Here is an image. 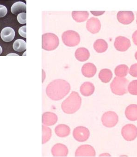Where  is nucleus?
<instances>
[{
	"label": "nucleus",
	"mask_w": 137,
	"mask_h": 157,
	"mask_svg": "<svg viewBox=\"0 0 137 157\" xmlns=\"http://www.w3.org/2000/svg\"><path fill=\"white\" fill-rule=\"evenodd\" d=\"M70 90V84L63 79H56L49 84L47 88V95L52 100L59 101L68 95Z\"/></svg>",
	"instance_id": "f257e3e1"
},
{
	"label": "nucleus",
	"mask_w": 137,
	"mask_h": 157,
	"mask_svg": "<svg viewBox=\"0 0 137 157\" xmlns=\"http://www.w3.org/2000/svg\"><path fill=\"white\" fill-rule=\"evenodd\" d=\"M82 99L78 93L71 92L69 97L62 103L61 108L64 113L72 114L78 111L81 106Z\"/></svg>",
	"instance_id": "f03ea898"
},
{
	"label": "nucleus",
	"mask_w": 137,
	"mask_h": 157,
	"mask_svg": "<svg viewBox=\"0 0 137 157\" xmlns=\"http://www.w3.org/2000/svg\"><path fill=\"white\" fill-rule=\"evenodd\" d=\"M128 84V80L126 78L116 77L110 84L112 92L118 96L125 95L127 93Z\"/></svg>",
	"instance_id": "7ed1b4c3"
},
{
	"label": "nucleus",
	"mask_w": 137,
	"mask_h": 157,
	"mask_svg": "<svg viewBox=\"0 0 137 157\" xmlns=\"http://www.w3.org/2000/svg\"><path fill=\"white\" fill-rule=\"evenodd\" d=\"M59 44V40L54 33H47L42 36V48L47 51L56 49Z\"/></svg>",
	"instance_id": "20e7f679"
},
{
	"label": "nucleus",
	"mask_w": 137,
	"mask_h": 157,
	"mask_svg": "<svg viewBox=\"0 0 137 157\" xmlns=\"http://www.w3.org/2000/svg\"><path fill=\"white\" fill-rule=\"evenodd\" d=\"M62 39L65 46L69 47H76L80 42L79 34L73 30L66 31L63 32L62 36Z\"/></svg>",
	"instance_id": "39448f33"
},
{
	"label": "nucleus",
	"mask_w": 137,
	"mask_h": 157,
	"mask_svg": "<svg viewBox=\"0 0 137 157\" xmlns=\"http://www.w3.org/2000/svg\"><path fill=\"white\" fill-rule=\"evenodd\" d=\"M119 121L117 114L115 112L109 111L105 112L101 117V121L105 127L112 128L115 127Z\"/></svg>",
	"instance_id": "423d86ee"
},
{
	"label": "nucleus",
	"mask_w": 137,
	"mask_h": 157,
	"mask_svg": "<svg viewBox=\"0 0 137 157\" xmlns=\"http://www.w3.org/2000/svg\"><path fill=\"white\" fill-rule=\"evenodd\" d=\"M121 135L127 141H133L137 137V128L133 124H127L121 129Z\"/></svg>",
	"instance_id": "0eeeda50"
},
{
	"label": "nucleus",
	"mask_w": 137,
	"mask_h": 157,
	"mask_svg": "<svg viewBox=\"0 0 137 157\" xmlns=\"http://www.w3.org/2000/svg\"><path fill=\"white\" fill-rule=\"evenodd\" d=\"M73 136L77 141L81 142H84L89 137V131L85 127L79 126L74 129Z\"/></svg>",
	"instance_id": "6e6552de"
},
{
	"label": "nucleus",
	"mask_w": 137,
	"mask_h": 157,
	"mask_svg": "<svg viewBox=\"0 0 137 157\" xmlns=\"http://www.w3.org/2000/svg\"><path fill=\"white\" fill-rule=\"evenodd\" d=\"M114 46L116 49L119 51H126L131 47L130 40L124 36H118L115 40Z\"/></svg>",
	"instance_id": "1a4fd4ad"
},
{
	"label": "nucleus",
	"mask_w": 137,
	"mask_h": 157,
	"mask_svg": "<svg viewBox=\"0 0 137 157\" xmlns=\"http://www.w3.org/2000/svg\"><path fill=\"white\" fill-rule=\"evenodd\" d=\"M76 157H95L96 151L93 147L89 145H82L79 147L75 153Z\"/></svg>",
	"instance_id": "9d476101"
},
{
	"label": "nucleus",
	"mask_w": 137,
	"mask_h": 157,
	"mask_svg": "<svg viewBox=\"0 0 137 157\" xmlns=\"http://www.w3.org/2000/svg\"><path fill=\"white\" fill-rule=\"evenodd\" d=\"M117 18L121 24L128 25L134 21V13L131 11H120L118 13Z\"/></svg>",
	"instance_id": "9b49d317"
},
{
	"label": "nucleus",
	"mask_w": 137,
	"mask_h": 157,
	"mask_svg": "<svg viewBox=\"0 0 137 157\" xmlns=\"http://www.w3.org/2000/svg\"><path fill=\"white\" fill-rule=\"evenodd\" d=\"M86 29L93 34L98 33L101 29V23L98 18L91 17L86 23Z\"/></svg>",
	"instance_id": "f8f14e48"
},
{
	"label": "nucleus",
	"mask_w": 137,
	"mask_h": 157,
	"mask_svg": "<svg viewBox=\"0 0 137 157\" xmlns=\"http://www.w3.org/2000/svg\"><path fill=\"white\" fill-rule=\"evenodd\" d=\"M68 152L66 146L60 143L54 145L51 149V153L54 157H66Z\"/></svg>",
	"instance_id": "ddd939ff"
},
{
	"label": "nucleus",
	"mask_w": 137,
	"mask_h": 157,
	"mask_svg": "<svg viewBox=\"0 0 137 157\" xmlns=\"http://www.w3.org/2000/svg\"><path fill=\"white\" fill-rule=\"evenodd\" d=\"M97 71V67L95 64L91 63H85L82 68V75L86 78H92L96 75Z\"/></svg>",
	"instance_id": "4468645a"
},
{
	"label": "nucleus",
	"mask_w": 137,
	"mask_h": 157,
	"mask_svg": "<svg viewBox=\"0 0 137 157\" xmlns=\"http://www.w3.org/2000/svg\"><path fill=\"white\" fill-rule=\"evenodd\" d=\"M57 115L51 112H45L42 115V123L46 126H53L58 121Z\"/></svg>",
	"instance_id": "2eb2a0df"
},
{
	"label": "nucleus",
	"mask_w": 137,
	"mask_h": 157,
	"mask_svg": "<svg viewBox=\"0 0 137 157\" xmlns=\"http://www.w3.org/2000/svg\"><path fill=\"white\" fill-rule=\"evenodd\" d=\"M95 90V86L93 83L89 82H86L81 86L80 91L83 96L89 97L94 93Z\"/></svg>",
	"instance_id": "dca6fc26"
},
{
	"label": "nucleus",
	"mask_w": 137,
	"mask_h": 157,
	"mask_svg": "<svg viewBox=\"0 0 137 157\" xmlns=\"http://www.w3.org/2000/svg\"><path fill=\"white\" fill-rule=\"evenodd\" d=\"M125 116L131 121H137V105L131 104L125 110Z\"/></svg>",
	"instance_id": "f3484780"
},
{
	"label": "nucleus",
	"mask_w": 137,
	"mask_h": 157,
	"mask_svg": "<svg viewBox=\"0 0 137 157\" xmlns=\"http://www.w3.org/2000/svg\"><path fill=\"white\" fill-rule=\"evenodd\" d=\"M15 34V31L12 28L6 27L2 31L1 37L4 42H9L14 39Z\"/></svg>",
	"instance_id": "a211bd4d"
},
{
	"label": "nucleus",
	"mask_w": 137,
	"mask_h": 157,
	"mask_svg": "<svg viewBox=\"0 0 137 157\" xmlns=\"http://www.w3.org/2000/svg\"><path fill=\"white\" fill-rule=\"evenodd\" d=\"M75 57L80 62L87 61L90 57V53L87 49L84 48H78L75 52Z\"/></svg>",
	"instance_id": "6ab92c4d"
},
{
	"label": "nucleus",
	"mask_w": 137,
	"mask_h": 157,
	"mask_svg": "<svg viewBox=\"0 0 137 157\" xmlns=\"http://www.w3.org/2000/svg\"><path fill=\"white\" fill-rule=\"evenodd\" d=\"M55 133L59 137H65L68 136L70 133V128L69 126L64 124L58 125L55 129Z\"/></svg>",
	"instance_id": "aec40b11"
},
{
	"label": "nucleus",
	"mask_w": 137,
	"mask_h": 157,
	"mask_svg": "<svg viewBox=\"0 0 137 157\" xmlns=\"http://www.w3.org/2000/svg\"><path fill=\"white\" fill-rule=\"evenodd\" d=\"M73 19L77 22H82L88 19L89 13L87 11H74L72 13Z\"/></svg>",
	"instance_id": "412c9836"
},
{
	"label": "nucleus",
	"mask_w": 137,
	"mask_h": 157,
	"mask_svg": "<svg viewBox=\"0 0 137 157\" xmlns=\"http://www.w3.org/2000/svg\"><path fill=\"white\" fill-rule=\"evenodd\" d=\"M27 6L24 2H18L14 3L11 8V11L13 14L17 15L22 13L26 12Z\"/></svg>",
	"instance_id": "4be33fe9"
},
{
	"label": "nucleus",
	"mask_w": 137,
	"mask_h": 157,
	"mask_svg": "<svg viewBox=\"0 0 137 157\" xmlns=\"http://www.w3.org/2000/svg\"><path fill=\"white\" fill-rule=\"evenodd\" d=\"M94 48L98 53H103L108 49V43L103 39H98L94 43Z\"/></svg>",
	"instance_id": "5701e85b"
},
{
	"label": "nucleus",
	"mask_w": 137,
	"mask_h": 157,
	"mask_svg": "<svg viewBox=\"0 0 137 157\" xmlns=\"http://www.w3.org/2000/svg\"><path fill=\"white\" fill-rule=\"evenodd\" d=\"M112 73L110 70L103 69L99 73V78L102 82L108 83L112 78Z\"/></svg>",
	"instance_id": "b1692460"
},
{
	"label": "nucleus",
	"mask_w": 137,
	"mask_h": 157,
	"mask_svg": "<svg viewBox=\"0 0 137 157\" xmlns=\"http://www.w3.org/2000/svg\"><path fill=\"white\" fill-rule=\"evenodd\" d=\"M129 72V68L126 64H120L118 65L115 70L116 76L120 78H124L127 75Z\"/></svg>",
	"instance_id": "393cba45"
},
{
	"label": "nucleus",
	"mask_w": 137,
	"mask_h": 157,
	"mask_svg": "<svg viewBox=\"0 0 137 157\" xmlns=\"http://www.w3.org/2000/svg\"><path fill=\"white\" fill-rule=\"evenodd\" d=\"M13 48L15 51L17 52H22L26 50L27 49V44L24 40L18 39L13 43Z\"/></svg>",
	"instance_id": "a878e982"
},
{
	"label": "nucleus",
	"mask_w": 137,
	"mask_h": 157,
	"mask_svg": "<svg viewBox=\"0 0 137 157\" xmlns=\"http://www.w3.org/2000/svg\"><path fill=\"white\" fill-rule=\"evenodd\" d=\"M51 136V130L48 127L42 126V144L47 143Z\"/></svg>",
	"instance_id": "bb28decb"
},
{
	"label": "nucleus",
	"mask_w": 137,
	"mask_h": 157,
	"mask_svg": "<svg viewBox=\"0 0 137 157\" xmlns=\"http://www.w3.org/2000/svg\"><path fill=\"white\" fill-rule=\"evenodd\" d=\"M127 90L131 95L137 96V80L132 81L129 83Z\"/></svg>",
	"instance_id": "cd10ccee"
},
{
	"label": "nucleus",
	"mask_w": 137,
	"mask_h": 157,
	"mask_svg": "<svg viewBox=\"0 0 137 157\" xmlns=\"http://www.w3.org/2000/svg\"><path fill=\"white\" fill-rule=\"evenodd\" d=\"M17 20L20 24H26V22H27V13H22L18 14L17 16Z\"/></svg>",
	"instance_id": "c85d7f7f"
},
{
	"label": "nucleus",
	"mask_w": 137,
	"mask_h": 157,
	"mask_svg": "<svg viewBox=\"0 0 137 157\" xmlns=\"http://www.w3.org/2000/svg\"><path fill=\"white\" fill-rule=\"evenodd\" d=\"M129 74L132 77L137 78V63H134L131 66L130 68Z\"/></svg>",
	"instance_id": "c756f323"
},
{
	"label": "nucleus",
	"mask_w": 137,
	"mask_h": 157,
	"mask_svg": "<svg viewBox=\"0 0 137 157\" xmlns=\"http://www.w3.org/2000/svg\"><path fill=\"white\" fill-rule=\"evenodd\" d=\"M8 13V10L5 6L0 5V18L6 16Z\"/></svg>",
	"instance_id": "7c9ffc66"
},
{
	"label": "nucleus",
	"mask_w": 137,
	"mask_h": 157,
	"mask_svg": "<svg viewBox=\"0 0 137 157\" xmlns=\"http://www.w3.org/2000/svg\"><path fill=\"white\" fill-rule=\"evenodd\" d=\"M26 29H27V26H23L19 29V34L23 38H27Z\"/></svg>",
	"instance_id": "2f4dec72"
},
{
	"label": "nucleus",
	"mask_w": 137,
	"mask_h": 157,
	"mask_svg": "<svg viewBox=\"0 0 137 157\" xmlns=\"http://www.w3.org/2000/svg\"><path fill=\"white\" fill-rule=\"evenodd\" d=\"M132 39L134 44L137 46V30L133 33Z\"/></svg>",
	"instance_id": "473e14b6"
},
{
	"label": "nucleus",
	"mask_w": 137,
	"mask_h": 157,
	"mask_svg": "<svg viewBox=\"0 0 137 157\" xmlns=\"http://www.w3.org/2000/svg\"><path fill=\"white\" fill-rule=\"evenodd\" d=\"M90 12L93 15L97 16L102 15V14H103V13H105L104 11H91Z\"/></svg>",
	"instance_id": "72a5a7b5"
},
{
	"label": "nucleus",
	"mask_w": 137,
	"mask_h": 157,
	"mask_svg": "<svg viewBox=\"0 0 137 157\" xmlns=\"http://www.w3.org/2000/svg\"><path fill=\"white\" fill-rule=\"evenodd\" d=\"M2 47L0 46V55L1 54V53H2Z\"/></svg>",
	"instance_id": "f704fd0d"
},
{
	"label": "nucleus",
	"mask_w": 137,
	"mask_h": 157,
	"mask_svg": "<svg viewBox=\"0 0 137 157\" xmlns=\"http://www.w3.org/2000/svg\"><path fill=\"white\" fill-rule=\"evenodd\" d=\"M100 156H110V155H109V154H102V155H100Z\"/></svg>",
	"instance_id": "c9c22d12"
},
{
	"label": "nucleus",
	"mask_w": 137,
	"mask_h": 157,
	"mask_svg": "<svg viewBox=\"0 0 137 157\" xmlns=\"http://www.w3.org/2000/svg\"><path fill=\"white\" fill-rule=\"evenodd\" d=\"M135 58L137 60V51L135 53Z\"/></svg>",
	"instance_id": "e433bc0d"
},
{
	"label": "nucleus",
	"mask_w": 137,
	"mask_h": 157,
	"mask_svg": "<svg viewBox=\"0 0 137 157\" xmlns=\"http://www.w3.org/2000/svg\"><path fill=\"white\" fill-rule=\"evenodd\" d=\"M136 23H137V20H136Z\"/></svg>",
	"instance_id": "4c0bfd02"
}]
</instances>
